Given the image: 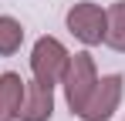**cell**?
Wrapping results in <instances>:
<instances>
[{
	"instance_id": "cell-1",
	"label": "cell",
	"mask_w": 125,
	"mask_h": 121,
	"mask_svg": "<svg viewBox=\"0 0 125 121\" xmlns=\"http://www.w3.org/2000/svg\"><path fill=\"white\" fill-rule=\"evenodd\" d=\"M95 81H98V71H95V60H91L88 51L68 57L64 74H61V84H64V101H68L71 114H78V111L84 108V101H88V94H91Z\"/></svg>"
},
{
	"instance_id": "cell-2",
	"label": "cell",
	"mask_w": 125,
	"mask_h": 121,
	"mask_svg": "<svg viewBox=\"0 0 125 121\" xmlns=\"http://www.w3.org/2000/svg\"><path fill=\"white\" fill-rule=\"evenodd\" d=\"M122 84H125L122 74L98 78L95 87H91V94H88V101H84V108L78 111V118L81 121H108L118 111V104H122Z\"/></svg>"
},
{
	"instance_id": "cell-3",
	"label": "cell",
	"mask_w": 125,
	"mask_h": 121,
	"mask_svg": "<svg viewBox=\"0 0 125 121\" xmlns=\"http://www.w3.org/2000/svg\"><path fill=\"white\" fill-rule=\"evenodd\" d=\"M68 51L58 37H41L31 51V71H34V81H41L47 87H54L64 74V64H68Z\"/></svg>"
},
{
	"instance_id": "cell-4",
	"label": "cell",
	"mask_w": 125,
	"mask_h": 121,
	"mask_svg": "<svg viewBox=\"0 0 125 121\" xmlns=\"http://www.w3.org/2000/svg\"><path fill=\"white\" fill-rule=\"evenodd\" d=\"M68 30L81 40L84 47H95V44H105V10L91 0H81L68 10Z\"/></svg>"
},
{
	"instance_id": "cell-5",
	"label": "cell",
	"mask_w": 125,
	"mask_h": 121,
	"mask_svg": "<svg viewBox=\"0 0 125 121\" xmlns=\"http://www.w3.org/2000/svg\"><path fill=\"white\" fill-rule=\"evenodd\" d=\"M54 114V87H47L41 81H31L24 84V101L17 118L21 121H51Z\"/></svg>"
},
{
	"instance_id": "cell-6",
	"label": "cell",
	"mask_w": 125,
	"mask_h": 121,
	"mask_svg": "<svg viewBox=\"0 0 125 121\" xmlns=\"http://www.w3.org/2000/svg\"><path fill=\"white\" fill-rule=\"evenodd\" d=\"M24 84L27 81L17 71L0 74V121H17V111H21V101H24Z\"/></svg>"
},
{
	"instance_id": "cell-7",
	"label": "cell",
	"mask_w": 125,
	"mask_h": 121,
	"mask_svg": "<svg viewBox=\"0 0 125 121\" xmlns=\"http://www.w3.org/2000/svg\"><path fill=\"white\" fill-rule=\"evenodd\" d=\"M105 44L112 51L125 54V0L112 3L105 10Z\"/></svg>"
},
{
	"instance_id": "cell-8",
	"label": "cell",
	"mask_w": 125,
	"mask_h": 121,
	"mask_svg": "<svg viewBox=\"0 0 125 121\" xmlns=\"http://www.w3.org/2000/svg\"><path fill=\"white\" fill-rule=\"evenodd\" d=\"M24 44V27L21 20L14 17H0V57H7V54H17Z\"/></svg>"
}]
</instances>
